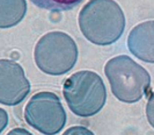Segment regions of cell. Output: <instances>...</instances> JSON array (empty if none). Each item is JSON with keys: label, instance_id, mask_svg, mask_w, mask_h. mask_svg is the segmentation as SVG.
<instances>
[{"label": "cell", "instance_id": "obj_5", "mask_svg": "<svg viewBox=\"0 0 154 135\" xmlns=\"http://www.w3.org/2000/svg\"><path fill=\"white\" fill-rule=\"evenodd\" d=\"M27 125L44 135H56L66 124V112L59 97L54 92H38L24 108Z\"/></svg>", "mask_w": 154, "mask_h": 135}, {"label": "cell", "instance_id": "obj_2", "mask_svg": "<svg viewBox=\"0 0 154 135\" xmlns=\"http://www.w3.org/2000/svg\"><path fill=\"white\" fill-rule=\"evenodd\" d=\"M104 73L112 95L123 103H137L149 92V73L129 56L119 55L109 59L104 66Z\"/></svg>", "mask_w": 154, "mask_h": 135}, {"label": "cell", "instance_id": "obj_9", "mask_svg": "<svg viewBox=\"0 0 154 135\" xmlns=\"http://www.w3.org/2000/svg\"><path fill=\"white\" fill-rule=\"evenodd\" d=\"M31 2L46 11L51 12H60V11H69L77 7L84 0H30Z\"/></svg>", "mask_w": 154, "mask_h": 135}, {"label": "cell", "instance_id": "obj_7", "mask_svg": "<svg viewBox=\"0 0 154 135\" xmlns=\"http://www.w3.org/2000/svg\"><path fill=\"white\" fill-rule=\"evenodd\" d=\"M128 48L133 56L147 63H154V20L132 28L128 36Z\"/></svg>", "mask_w": 154, "mask_h": 135}, {"label": "cell", "instance_id": "obj_13", "mask_svg": "<svg viewBox=\"0 0 154 135\" xmlns=\"http://www.w3.org/2000/svg\"><path fill=\"white\" fill-rule=\"evenodd\" d=\"M7 135H32V134H31L29 130L24 129V128H14Z\"/></svg>", "mask_w": 154, "mask_h": 135}, {"label": "cell", "instance_id": "obj_10", "mask_svg": "<svg viewBox=\"0 0 154 135\" xmlns=\"http://www.w3.org/2000/svg\"><path fill=\"white\" fill-rule=\"evenodd\" d=\"M62 135H95L91 129L84 126H74L66 129Z\"/></svg>", "mask_w": 154, "mask_h": 135}, {"label": "cell", "instance_id": "obj_8", "mask_svg": "<svg viewBox=\"0 0 154 135\" xmlns=\"http://www.w3.org/2000/svg\"><path fill=\"white\" fill-rule=\"evenodd\" d=\"M26 13V0H0V28H12L20 24Z\"/></svg>", "mask_w": 154, "mask_h": 135}, {"label": "cell", "instance_id": "obj_11", "mask_svg": "<svg viewBox=\"0 0 154 135\" xmlns=\"http://www.w3.org/2000/svg\"><path fill=\"white\" fill-rule=\"evenodd\" d=\"M146 117L149 122V125L154 128V92L148 98L146 105Z\"/></svg>", "mask_w": 154, "mask_h": 135}, {"label": "cell", "instance_id": "obj_12", "mask_svg": "<svg viewBox=\"0 0 154 135\" xmlns=\"http://www.w3.org/2000/svg\"><path fill=\"white\" fill-rule=\"evenodd\" d=\"M8 125V114L4 108H0V133L7 127Z\"/></svg>", "mask_w": 154, "mask_h": 135}, {"label": "cell", "instance_id": "obj_6", "mask_svg": "<svg viewBox=\"0 0 154 135\" xmlns=\"http://www.w3.org/2000/svg\"><path fill=\"white\" fill-rule=\"evenodd\" d=\"M29 92L30 83L22 66L12 59H0V104L19 105Z\"/></svg>", "mask_w": 154, "mask_h": 135}, {"label": "cell", "instance_id": "obj_4", "mask_svg": "<svg viewBox=\"0 0 154 135\" xmlns=\"http://www.w3.org/2000/svg\"><path fill=\"white\" fill-rule=\"evenodd\" d=\"M78 47L69 34L50 32L43 35L35 46L34 58L39 70L46 75H65L78 61Z\"/></svg>", "mask_w": 154, "mask_h": 135}, {"label": "cell", "instance_id": "obj_1", "mask_svg": "<svg viewBox=\"0 0 154 135\" xmlns=\"http://www.w3.org/2000/svg\"><path fill=\"white\" fill-rule=\"evenodd\" d=\"M79 27L89 42L110 46L122 37L125 15L115 0H89L80 11Z\"/></svg>", "mask_w": 154, "mask_h": 135}, {"label": "cell", "instance_id": "obj_3", "mask_svg": "<svg viewBox=\"0 0 154 135\" xmlns=\"http://www.w3.org/2000/svg\"><path fill=\"white\" fill-rule=\"evenodd\" d=\"M63 95L73 114L81 118L97 114L107 101V88L101 76L88 70L75 72L65 80Z\"/></svg>", "mask_w": 154, "mask_h": 135}]
</instances>
